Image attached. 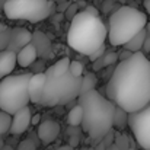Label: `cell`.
I'll return each instance as SVG.
<instances>
[{"label": "cell", "instance_id": "obj_2", "mask_svg": "<svg viewBox=\"0 0 150 150\" xmlns=\"http://www.w3.org/2000/svg\"><path fill=\"white\" fill-rule=\"evenodd\" d=\"M76 99L83 111L80 125L83 131L89 134L91 140L98 144L103 136L112 130V117L117 105L106 96L100 95L96 89L80 93Z\"/></svg>", "mask_w": 150, "mask_h": 150}, {"label": "cell", "instance_id": "obj_7", "mask_svg": "<svg viewBox=\"0 0 150 150\" xmlns=\"http://www.w3.org/2000/svg\"><path fill=\"white\" fill-rule=\"evenodd\" d=\"M3 13L12 21H28L38 23L45 21L55 12L54 0H6Z\"/></svg>", "mask_w": 150, "mask_h": 150}, {"label": "cell", "instance_id": "obj_39", "mask_svg": "<svg viewBox=\"0 0 150 150\" xmlns=\"http://www.w3.org/2000/svg\"><path fill=\"white\" fill-rule=\"evenodd\" d=\"M105 150H120V149H118V147H117V146L112 143V144H109L108 147H105Z\"/></svg>", "mask_w": 150, "mask_h": 150}, {"label": "cell", "instance_id": "obj_46", "mask_svg": "<svg viewBox=\"0 0 150 150\" xmlns=\"http://www.w3.org/2000/svg\"><path fill=\"white\" fill-rule=\"evenodd\" d=\"M96 1H98V3H100V1H103V0H96Z\"/></svg>", "mask_w": 150, "mask_h": 150}, {"label": "cell", "instance_id": "obj_36", "mask_svg": "<svg viewBox=\"0 0 150 150\" xmlns=\"http://www.w3.org/2000/svg\"><path fill=\"white\" fill-rule=\"evenodd\" d=\"M41 121V115L40 114H35L34 117H31V125H38Z\"/></svg>", "mask_w": 150, "mask_h": 150}, {"label": "cell", "instance_id": "obj_37", "mask_svg": "<svg viewBox=\"0 0 150 150\" xmlns=\"http://www.w3.org/2000/svg\"><path fill=\"white\" fill-rule=\"evenodd\" d=\"M143 6H144L147 15H150V0H144V1H143Z\"/></svg>", "mask_w": 150, "mask_h": 150}, {"label": "cell", "instance_id": "obj_35", "mask_svg": "<svg viewBox=\"0 0 150 150\" xmlns=\"http://www.w3.org/2000/svg\"><path fill=\"white\" fill-rule=\"evenodd\" d=\"M85 12H88V13H91V15H96V16H99V12H98V9L95 7V6H92V4H89V6H85V9H83Z\"/></svg>", "mask_w": 150, "mask_h": 150}, {"label": "cell", "instance_id": "obj_49", "mask_svg": "<svg viewBox=\"0 0 150 150\" xmlns=\"http://www.w3.org/2000/svg\"><path fill=\"white\" fill-rule=\"evenodd\" d=\"M35 150H40V149H35Z\"/></svg>", "mask_w": 150, "mask_h": 150}, {"label": "cell", "instance_id": "obj_38", "mask_svg": "<svg viewBox=\"0 0 150 150\" xmlns=\"http://www.w3.org/2000/svg\"><path fill=\"white\" fill-rule=\"evenodd\" d=\"M95 150H105V146H103V143H102V142H99V143L96 144Z\"/></svg>", "mask_w": 150, "mask_h": 150}, {"label": "cell", "instance_id": "obj_34", "mask_svg": "<svg viewBox=\"0 0 150 150\" xmlns=\"http://www.w3.org/2000/svg\"><path fill=\"white\" fill-rule=\"evenodd\" d=\"M100 3H102V10H103L105 13H108V12L111 10L109 7L114 4V0H103V1H100Z\"/></svg>", "mask_w": 150, "mask_h": 150}, {"label": "cell", "instance_id": "obj_17", "mask_svg": "<svg viewBox=\"0 0 150 150\" xmlns=\"http://www.w3.org/2000/svg\"><path fill=\"white\" fill-rule=\"evenodd\" d=\"M144 38H146V31L144 29H142L139 34H136L130 41H127L122 47L125 48V50L131 51V52H137V51H142V47H143V41H144Z\"/></svg>", "mask_w": 150, "mask_h": 150}, {"label": "cell", "instance_id": "obj_22", "mask_svg": "<svg viewBox=\"0 0 150 150\" xmlns=\"http://www.w3.org/2000/svg\"><path fill=\"white\" fill-rule=\"evenodd\" d=\"M114 144L118 147L120 150H125L130 147V140H128V136L127 134H114Z\"/></svg>", "mask_w": 150, "mask_h": 150}, {"label": "cell", "instance_id": "obj_10", "mask_svg": "<svg viewBox=\"0 0 150 150\" xmlns=\"http://www.w3.org/2000/svg\"><path fill=\"white\" fill-rule=\"evenodd\" d=\"M32 32H29L26 28H10V38L6 50L18 52L21 48H23L26 44L31 42Z\"/></svg>", "mask_w": 150, "mask_h": 150}, {"label": "cell", "instance_id": "obj_28", "mask_svg": "<svg viewBox=\"0 0 150 150\" xmlns=\"http://www.w3.org/2000/svg\"><path fill=\"white\" fill-rule=\"evenodd\" d=\"M105 51H106V47H105V44H103L100 48H98L95 52H92V54H91V55H88V57H89V60H91V61H95L96 58H99L100 55H103V54H105Z\"/></svg>", "mask_w": 150, "mask_h": 150}, {"label": "cell", "instance_id": "obj_5", "mask_svg": "<svg viewBox=\"0 0 150 150\" xmlns=\"http://www.w3.org/2000/svg\"><path fill=\"white\" fill-rule=\"evenodd\" d=\"M82 76L76 77L69 70L58 76H45L40 105L57 106L74 100L80 93Z\"/></svg>", "mask_w": 150, "mask_h": 150}, {"label": "cell", "instance_id": "obj_9", "mask_svg": "<svg viewBox=\"0 0 150 150\" xmlns=\"http://www.w3.org/2000/svg\"><path fill=\"white\" fill-rule=\"evenodd\" d=\"M31 117H32V112H31L29 106L21 108L19 111H16V112L13 114L9 131H10L12 134H15V136L25 133V131L28 130L29 124H31Z\"/></svg>", "mask_w": 150, "mask_h": 150}, {"label": "cell", "instance_id": "obj_33", "mask_svg": "<svg viewBox=\"0 0 150 150\" xmlns=\"http://www.w3.org/2000/svg\"><path fill=\"white\" fill-rule=\"evenodd\" d=\"M142 52H143V54H149L150 52V37H147V35H146V38H144V41H143Z\"/></svg>", "mask_w": 150, "mask_h": 150}, {"label": "cell", "instance_id": "obj_11", "mask_svg": "<svg viewBox=\"0 0 150 150\" xmlns=\"http://www.w3.org/2000/svg\"><path fill=\"white\" fill-rule=\"evenodd\" d=\"M60 134V124L52 120H45L38 124V137L44 144H51Z\"/></svg>", "mask_w": 150, "mask_h": 150}, {"label": "cell", "instance_id": "obj_47", "mask_svg": "<svg viewBox=\"0 0 150 150\" xmlns=\"http://www.w3.org/2000/svg\"><path fill=\"white\" fill-rule=\"evenodd\" d=\"M54 1H63V0H54Z\"/></svg>", "mask_w": 150, "mask_h": 150}, {"label": "cell", "instance_id": "obj_40", "mask_svg": "<svg viewBox=\"0 0 150 150\" xmlns=\"http://www.w3.org/2000/svg\"><path fill=\"white\" fill-rule=\"evenodd\" d=\"M144 31H146V35H147V37H150V23H146Z\"/></svg>", "mask_w": 150, "mask_h": 150}, {"label": "cell", "instance_id": "obj_12", "mask_svg": "<svg viewBox=\"0 0 150 150\" xmlns=\"http://www.w3.org/2000/svg\"><path fill=\"white\" fill-rule=\"evenodd\" d=\"M31 44L35 47L37 50V55L41 58H50L52 54V47H51V41L48 37L41 32V31H35L32 32V38H31Z\"/></svg>", "mask_w": 150, "mask_h": 150}, {"label": "cell", "instance_id": "obj_16", "mask_svg": "<svg viewBox=\"0 0 150 150\" xmlns=\"http://www.w3.org/2000/svg\"><path fill=\"white\" fill-rule=\"evenodd\" d=\"M127 124H128V112H125L120 106H115L114 117H112V127L121 131L127 127Z\"/></svg>", "mask_w": 150, "mask_h": 150}, {"label": "cell", "instance_id": "obj_51", "mask_svg": "<svg viewBox=\"0 0 150 150\" xmlns=\"http://www.w3.org/2000/svg\"><path fill=\"white\" fill-rule=\"evenodd\" d=\"M149 54H150V52H149Z\"/></svg>", "mask_w": 150, "mask_h": 150}, {"label": "cell", "instance_id": "obj_3", "mask_svg": "<svg viewBox=\"0 0 150 150\" xmlns=\"http://www.w3.org/2000/svg\"><path fill=\"white\" fill-rule=\"evenodd\" d=\"M106 40V26L99 16L91 15L85 10L77 12L69 28L67 42L80 54L91 55L100 48Z\"/></svg>", "mask_w": 150, "mask_h": 150}, {"label": "cell", "instance_id": "obj_8", "mask_svg": "<svg viewBox=\"0 0 150 150\" xmlns=\"http://www.w3.org/2000/svg\"><path fill=\"white\" fill-rule=\"evenodd\" d=\"M136 137V142L144 150L150 149V103L137 112L128 114L127 124Z\"/></svg>", "mask_w": 150, "mask_h": 150}, {"label": "cell", "instance_id": "obj_43", "mask_svg": "<svg viewBox=\"0 0 150 150\" xmlns=\"http://www.w3.org/2000/svg\"><path fill=\"white\" fill-rule=\"evenodd\" d=\"M1 150H15V149H13V147H10V146H4Z\"/></svg>", "mask_w": 150, "mask_h": 150}, {"label": "cell", "instance_id": "obj_42", "mask_svg": "<svg viewBox=\"0 0 150 150\" xmlns=\"http://www.w3.org/2000/svg\"><path fill=\"white\" fill-rule=\"evenodd\" d=\"M6 29H7V26H6L4 23H1V22H0V32H3V31H6Z\"/></svg>", "mask_w": 150, "mask_h": 150}, {"label": "cell", "instance_id": "obj_27", "mask_svg": "<svg viewBox=\"0 0 150 150\" xmlns=\"http://www.w3.org/2000/svg\"><path fill=\"white\" fill-rule=\"evenodd\" d=\"M70 3H71V0H63V1H58V3L55 4V10L60 12V13H64L66 9L70 6Z\"/></svg>", "mask_w": 150, "mask_h": 150}, {"label": "cell", "instance_id": "obj_32", "mask_svg": "<svg viewBox=\"0 0 150 150\" xmlns=\"http://www.w3.org/2000/svg\"><path fill=\"white\" fill-rule=\"evenodd\" d=\"M92 63H93V70H95V71L102 70V69H103V55H100L99 58H96V60L92 61Z\"/></svg>", "mask_w": 150, "mask_h": 150}, {"label": "cell", "instance_id": "obj_29", "mask_svg": "<svg viewBox=\"0 0 150 150\" xmlns=\"http://www.w3.org/2000/svg\"><path fill=\"white\" fill-rule=\"evenodd\" d=\"M100 142L103 143L105 147H108L109 144H112V143H114V131H109L106 136H103V139H102Z\"/></svg>", "mask_w": 150, "mask_h": 150}, {"label": "cell", "instance_id": "obj_45", "mask_svg": "<svg viewBox=\"0 0 150 150\" xmlns=\"http://www.w3.org/2000/svg\"><path fill=\"white\" fill-rule=\"evenodd\" d=\"M125 150H136V147H128V149H125Z\"/></svg>", "mask_w": 150, "mask_h": 150}, {"label": "cell", "instance_id": "obj_18", "mask_svg": "<svg viewBox=\"0 0 150 150\" xmlns=\"http://www.w3.org/2000/svg\"><path fill=\"white\" fill-rule=\"evenodd\" d=\"M69 64H70V60L67 57L66 58H61L57 63H54L51 67H48L44 74L45 76H58V74H63V73H66L69 70Z\"/></svg>", "mask_w": 150, "mask_h": 150}, {"label": "cell", "instance_id": "obj_44", "mask_svg": "<svg viewBox=\"0 0 150 150\" xmlns=\"http://www.w3.org/2000/svg\"><path fill=\"white\" fill-rule=\"evenodd\" d=\"M4 1H6V0H0V10L3 9V4H4Z\"/></svg>", "mask_w": 150, "mask_h": 150}, {"label": "cell", "instance_id": "obj_31", "mask_svg": "<svg viewBox=\"0 0 150 150\" xmlns=\"http://www.w3.org/2000/svg\"><path fill=\"white\" fill-rule=\"evenodd\" d=\"M117 54H118V61H122V60H127L128 57H131V55H133V52H131V51L125 50V48H124V50H122V51H120V52H117Z\"/></svg>", "mask_w": 150, "mask_h": 150}, {"label": "cell", "instance_id": "obj_21", "mask_svg": "<svg viewBox=\"0 0 150 150\" xmlns=\"http://www.w3.org/2000/svg\"><path fill=\"white\" fill-rule=\"evenodd\" d=\"M10 122H12V115L4 111H0V136L9 131Z\"/></svg>", "mask_w": 150, "mask_h": 150}, {"label": "cell", "instance_id": "obj_30", "mask_svg": "<svg viewBox=\"0 0 150 150\" xmlns=\"http://www.w3.org/2000/svg\"><path fill=\"white\" fill-rule=\"evenodd\" d=\"M19 150H35V146H34L32 142L25 140V142H22V143L19 144Z\"/></svg>", "mask_w": 150, "mask_h": 150}, {"label": "cell", "instance_id": "obj_41", "mask_svg": "<svg viewBox=\"0 0 150 150\" xmlns=\"http://www.w3.org/2000/svg\"><path fill=\"white\" fill-rule=\"evenodd\" d=\"M57 150H73V147L67 144V146H61V147H58V149H57Z\"/></svg>", "mask_w": 150, "mask_h": 150}, {"label": "cell", "instance_id": "obj_25", "mask_svg": "<svg viewBox=\"0 0 150 150\" xmlns=\"http://www.w3.org/2000/svg\"><path fill=\"white\" fill-rule=\"evenodd\" d=\"M9 38H10V28H7L6 31L0 32V51H3V50L7 48Z\"/></svg>", "mask_w": 150, "mask_h": 150}, {"label": "cell", "instance_id": "obj_13", "mask_svg": "<svg viewBox=\"0 0 150 150\" xmlns=\"http://www.w3.org/2000/svg\"><path fill=\"white\" fill-rule=\"evenodd\" d=\"M44 82H45V74L44 73H34L31 76V80L28 83V93H29V100L32 103L40 105Z\"/></svg>", "mask_w": 150, "mask_h": 150}, {"label": "cell", "instance_id": "obj_23", "mask_svg": "<svg viewBox=\"0 0 150 150\" xmlns=\"http://www.w3.org/2000/svg\"><path fill=\"white\" fill-rule=\"evenodd\" d=\"M117 61H118V54H117V52L105 51V54H103V69L117 64Z\"/></svg>", "mask_w": 150, "mask_h": 150}, {"label": "cell", "instance_id": "obj_50", "mask_svg": "<svg viewBox=\"0 0 150 150\" xmlns=\"http://www.w3.org/2000/svg\"><path fill=\"white\" fill-rule=\"evenodd\" d=\"M73 150H74V149H73ZM77 150H79V149H77Z\"/></svg>", "mask_w": 150, "mask_h": 150}, {"label": "cell", "instance_id": "obj_20", "mask_svg": "<svg viewBox=\"0 0 150 150\" xmlns=\"http://www.w3.org/2000/svg\"><path fill=\"white\" fill-rule=\"evenodd\" d=\"M96 83L98 79L95 76V73H86L85 76H82V85H80V93H85L88 91L96 89ZM79 93V95H80Z\"/></svg>", "mask_w": 150, "mask_h": 150}, {"label": "cell", "instance_id": "obj_19", "mask_svg": "<svg viewBox=\"0 0 150 150\" xmlns=\"http://www.w3.org/2000/svg\"><path fill=\"white\" fill-rule=\"evenodd\" d=\"M82 118H83V111H82V106L77 103L76 106H73V108L69 111L67 122H69L71 127H77V125L82 124Z\"/></svg>", "mask_w": 150, "mask_h": 150}, {"label": "cell", "instance_id": "obj_1", "mask_svg": "<svg viewBox=\"0 0 150 150\" xmlns=\"http://www.w3.org/2000/svg\"><path fill=\"white\" fill-rule=\"evenodd\" d=\"M106 98L125 112H137L150 103V60L142 51L120 61L106 85Z\"/></svg>", "mask_w": 150, "mask_h": 150}, {"label": "cell", "instance_id": "obj_24", "mask_svg": "<svg viewBox=\"0 0 150 150\" xmlns=\"http://www.w3.org/2000/svg\"><path fill=\"white\" fill-rule=\"evenodd\" d=\"M69 71H70L73 76H76V77L83 76V64H82L80 61H77V60L70 61V64H69Z\"/></svg>", "mask_w": 150, "mask_h": 150}, {"label": "cell", "instance_id": "obj_48", "mask_svg": "<svg viewBox=\"0 0 150 150\" xmlns=\"http://www.w3.org/2000/svg\"><path fill=\"white\" fill-rule=\"evenodd\" d=\"M89 150H95V149H92V147H91V149H89Z\"/></svg>", "mask_w": 150, "mask_h": 150}, {"label": "cell", "instance_id": "obj_26", "mask_svg": "<svg viewBox=\"0 0 150 150\" xmlns=\"http://www.w3.org/2000/svg\"><path fill=\"white\" fill-rule=\"evenodd\" d=\"M77 9H79V6H77L76 3H70V6H69V7L66 9V12H64V15H66V18L71 21V19H73V16H74V15H76V13L79 12Z\"/></svg>", "mask_w": 150, "mask_h": 150}, {"label": "cell", "instance_id": "obj_6", "mask_svg": "<svg viewBox=\"0 0 150 150\" xmlns=\"http://www.w3.org/2000/svg\"><path fill=\"white\" fill-rule=\"evenodd\" d=\"M32 73L9 74L0 80V111L13 115L23 106L29 105L28 83Z\"/></svg>", "mask_w": 150, "mask_h": 150}, {"label": "cell", "instance_id": "obj_52", "mask_svg": "<svg viewBox=\"0 0 150 150\" xmlns=\"http://www.w3.org/2000/svg\"><path fill=\"white\" fill-rule=\"evenodd\" d=\"M149 150H150V149H149Z\"/></svg>", "mask_w": 150, "mask_h": 150}, {"label": "cell", "instance_id": "obj_15", "mask_svg": "<svg viewBox=\"0 0 150 150\" xmlns=\"http://www.w3.org/2000/svg\"><path fill=\"white\" fill-rule=\"evenodd\" d=\"M38 55H37V50L35 47L29 42L26 44L23 48L16 52V64H19L21 67H29L37 61Z\"/></svg>", "mask_w": 150, "mask_h": 150}, {"label": "cell", "instance_id": "obj_14", "mask_svg": "<svg viewBox=\"0 0 150 150\" xmlns=\"http://www.w3.org/2000/svg\"><path fill=\"white\" fill-rule=\"evenodd\" d=\"M16 67V52L9 50L0 51V80L9 76Z\"/></svg>", "mask_w": 150, "mask_h": 150}, {"label": "cell", "instance_id": "obj_4", "mask_svg": "<svg viewBox=\"0 0 150 150\" xmlns=\"http://www.w3.org/2000/svg\"><path fill=\"white\" fill-rule=\"evenodd\" d=\"M146 23L147 16L144 12L133 6H121L109 16L106 38L109 40L111 45L121 47L136 34L144 29Z\"/></svg>", "mask_w": 150, "mask_h": 150}]
</instances>
